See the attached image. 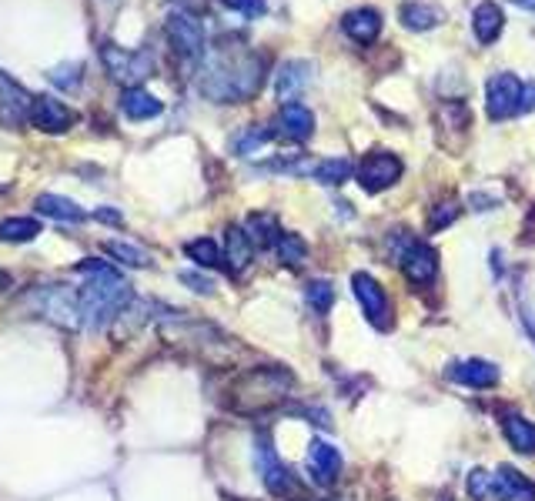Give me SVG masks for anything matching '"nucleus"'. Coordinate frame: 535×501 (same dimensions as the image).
Here are the masks:
<instances>
[{"mask_svg": "<svg viewBox=\"0 0 535 501\" xmlns=\"http://www.w3.org/2000/svg\"><path fill=\"white\" fill-rule=\"evenodd\" d=\"M268 81V61L245 44H218L198 64V91L211 104H245Z\"/></svg>", "mask_w": 535, "mask_h": 501, "instance_id": "1", "label": "nucleus"}, {"mask_svg": "<svg viewBox=\"0 0 535 501\" xmlns=\"http://www.w3.org/2000/svg\"><path fill=\"white\" fill-rule=\"evenodd\" d=\"M291 388H295V375L281 365H261L251 368L238 378V385L231 388V408L238 415H268L281 401H288Z\"/></svg>", "mask_w": 535, "mask_h": 501, "instance_id": "2", "label": "nucleus"}, {"mask_svg": "<svg viewBox=\"0 0 535 501\" xmlns=\"http://www.w3.org/2000/svg\"><path fill=\"white\" fill-rule=\"evenodd\" d=\"M77 304H81L84 328L101 331L107 321L121 318V311L131 304V284L124 281L118 271L94 274V278L77 291Z\"/></svg>", "mask_w": 535, "mask_h": 501, "instance_id": "3", "label": "nucleus"}, {"mask_svg": "<svg viewBox=\"0 0 535 501\" xmlns=\"http://www.w3.org/2000/svg\"><path fill=\"white\" fill-rule=\"evenodd\" d=\"M164 37L174 47V54L181 61L201 64L204 54H208V37H204V24L198 21L194 11H171L168 21H164Z\"/></svg>", "mask_w": 535, "mask_h": 501, "instance_id": "4", "label": "nucleus"}, {"mask_svg": "<svg viewBox=\"0 0 535 501\" xmlns=\"http://www.w3.org/2000/svg\"><path fill=\"white\" fill-rule=\"evenodd\" d=\"M101 61L104 71L111 74V81H118L124 91L128 87H141L154 74V57L148 51H128L121 44H104Z\"/></svg>", "mask_w": 535, "mask_h": 501, "instance_id": "5", "label": "nucleus"}, {"mask_svg": "<svg viewBox=\"0 0 535 501\" xmlns=\"http://www.w3.org/2000/svg\"><path fill=\"white\" fill-rule=\"evenodd\" d=\"M522 94L525 84L515 74L509 71L492 74L489 84H485V114L492 121H509V117L522 114Z\"/></svg>", "mask_w": 535, "mask_h": 501, "instance_id": "6", "label": "nucleus"}, {"mask_svg": "<svg viewBox=\"0 0 535 501\" xmlns=\"http://www.w3.org/2000/svg\"><path fill=\"white\" fill-rule=\"evenodd\" d=\"M352 294L362 304V314L368 318V324L378 331H388L392 328V304H388V294L385 288L378 284L368 271H355L352 274Z\"/></svg>", "mask_w": 535, "mask_h": 501, "instance_id": "7", "label": "nucleus"}, {"mask_svg": "<svg viewBox=\"0 0 535 501\" xmlns=\"http://www.w3.org/2000/svg\"><path fill=\"white\" fill-rule=\"evenodd\" d=\"M402 171H405V164L398 161L392 151H372V154H365L362 164L355 167V178L368 194H378V191H388L392 184L402 181Z\"/></svg>", "mask_w": 535, "mask_h": 501, "instance_id": "8", "label": "nucleus"}, {"mask_svg": "<svg viewBox=\"0 0 535 501\" xmlns=\"http://www.w3.org/2000/svg\"><path fill=\"white\" fill-rule=\"evenodd\" d=\"M31 104H34V97L27 94V87L17 84L7 71H0V127L21 131V127L31 121Z\"/></svg>", "mask_w": 535, "mask_h": 501, "instance_id": "9", "label": "nucleus"}, {"mask_svg": "<svg viewBox=\"0 0 535 501\" xmlns=\"http://www.w3.org/2000/svg\"><path fill=\"white\" fill-rule=\"evenodd\" d=\"M402 261V274L405 281H412L415 288H428L439 274V251L425 241H408V248L398 254Z\"/></svg>", "mask_w": 535, "mask_h": 501, "instance_id": "10", "label": "nucleus"}, {"mask_svg": "<svg viewBox=\"0 0 535 501\" xmlns=\"http://www.w3.org/2000/svg\"><path fill=\"white\" fill-rule=\"evenodd\" d=\"M305 471L311 475V481L321 488L335 485L338 475H342V451H338L332 441L315 438L308 445V458H305Z\"/></svg>", "mask_w": 535, "mask_h": 501, "instance_id": "11", "label": "nucleus"}, {"mask_svg": "<svg viewBox=\"0 0 535 501\" xmlns=\"http://www.w3.org/2000/svg\"><path fill=\"white\" fill-rule=\"evenodd\" d=\"M74 121H77V114L64 101H57L54 94L34 97L31 124L37 127V131H44V134H67L74 127Z\"/></svg>", "mask_w": 535, "mask_h": 501, "instance_id": "12", "label": "nucleus"}, {"mask_svg": "<svg viewBox=\"0 0 535 501\" xmlns=\"http://www.w3.org/2000/svg\"><path fill=\"white\" fill-rule=\"evenodd\" d=\"M258 471H261V481H265V488H268L275 498L298 495L295 475H291V471L281 465V458L275 455V448L265 445V441H258Z\"/></svg>", "mask_w": 535, "mask_h": 501, "instance_id": "13", "label": "nucleus"}, {"mask_svg": "<svg viewBox=\"0 0 535 501\" xmlns=\"http://www.w3.org/2000/svg\"><path fill=\"white\" fill-rule=\"evenodd\" d=\"M278 137L281 141H291V144H305L311 134H315V114L308 111L301 101H291V104H281L278 111Z\"/></svg>", "mask_w": 535, "mask_h": 501, "instance_id": "14", "label": "nucleus"}, {"mask_svg": "<svg viewBox=\"0 0 535 501\" xmlns=\"http://www.w3.org/2000/svg\"><path fill=\"white\" fill-rule=\"evenodd\" d=\"M469 107H465V101H455V97H449V101H442L439 107H435V127H439V137L445 147H452V134H455V144L462 141L465 134H469Z\"/></svg>", "mask_w": 535, "mask_h": 501, "instance_id": "15", "label": "nucleus"}, {"mask_svg": "<svg viewBox=\"0 0 535 501\" xmlns=\"http://www.w3.org/2000/svg\"><path fill=\"white\" fill-rule=\"evenodd\" d=\"M455 385H465V388H492L499 385V368L492 365V361H482V358H465V361H455L445 371Z\"/></svg>", "mask_w": 535, "mask_h": 501, "instance_id": "16", "label": "nucleus"}, {"mask_svg": "<svg viewBox=\"0 0 535 501\" xmlns=\"http://www.w3.org/2000/svg\"><path fill=\"white\" fill-rule=\"evenodd\" d=\"M492 495L499 501H535V481H529L519 468L499 465L492 475Z\"/></svg>", "mask_w": 535, "mask_h": 501, "instance_id": "17", "label": "nucleus"}, {"mask_svg": "<svg viewBox=\"0 0 535 501\" xmlns=\"http://www.w3.org/2000/svg\"><path fill=\"white\" fill-rule=\"evenodd\" d=\"M311 61H285L275 71V94L281 104H291L311 84Z\"/></svg>", "mask_w": 535, "mask_h": 501, "instance_id": "18", "label": "nucleus"}, {"mask_svg": "<svg viewBox=\"0 0 535 501\" xmlns=\"http://www.w3.org/2000/svg\"><path fill=\"white\" fill-rule=\"evenodd\" d=\"M342 31L352 37L355 44L372 47L378 41V34H382V14H378L375 7H355V11H348L342 17Z\"/></svg>", "mask_w": 535, "mask_h": 501, "instance_id": "19", "label": "nucleus"}, {"mask_svg": "<svg viewBox=\"0 0 535 501\" xmlns=\"http://www.w3.org/2000/svg\"><path fill=\"white\" fill-rule=\"evenodd\" d=\"M502 435L519 455H535V425L519 411H502Z\"/></svg>", "mask_w": 535, "mask_h": 501, "instance_id": "20", "label": "nucleus"}, {"mask_svg": "<svg viewBox=\"0 0 535 501\" xmlns=\"http://www.w3.org/2000/svg\"><path fill=\"white\" fill-rule=\"evenodd\" d=\"M442 17L445 14L439 11V7H435V4H422V0H405V4L398 7V21H402L405 31H415V34L439 27Z\"/></svg>", "mask_w": 535, "mask_h": 501, "instance_id": "21", "label": "nucleus"}, {"mask_svg": "<svg viewBox=\"0 0 535 501\" xmlns=\"http://www.w3.org/2000/svg\"><path fill=\"white\" fill-rule=\"evenodd\" d=\"M502 27H505L502 7L495 4V0H482L472 14V31H475V37H479V44H495L502 34Z\"/></svg>", "mask_w": 535, "mask_h": 501, "instance_id": "22", "label": "nucleus"}, {"mask_svg": "<svg viewBox=\"0 0 535 501\" xmlns=\"http://www.w3.org/2000/svg\"><path fill=\"white\" fill-rule=\"evenodd\" d=\"M121 111L128 121H151V117H158L164 111V104L154 94L144 91V87H128L121 94Z\"/></svg>", "mask_w": 535, "mask_h": 501, "instance_id": "23", "label": "nucleus"}, {"mask_svg": "<svg viewBox=\"0 0 535 501\" xmlns=\"http://www.w3.org/2000/svg\"><path fill=\"white\" fill-rule=\"evenodd\" d=\"M251 254H255V244L245 234V228H228L225 234V264L231 274H241L251 264Z\"/></svg>", "mask_w": 535, "mask_h": 501, "instance_id": "24", "label": "nucleus"}, {"mask_svg": "<svg viewBox=\"0 0 535 501\" xmlns=\"http://www.w3.org/2000/svg\"><path fill=\"white\" fill-rule=\"evenodd\" d=\"M245 234L251 238V244H258V248H275L281 231H278V218L271 211H255L248 214L245 221Z\"/></svg>", "mask_w": 535, "mask_h": 501, "instance_id": "25", "label": "nucleus"}, {"mask_svg": "<svg viewBox=\"0 0 535 501\" xmlns=\"http://www.w3.org/2000/svg\"><path fill=\"white\" fill-rule=\"evenodd\" d=\"M34 208H37V214H44V218H54L64 224L84 221V211L77 208L71 198H61V194H41V198L34 201Z\"/></svg>", "mask_w": 535, "mask_h": 501, "instance_id": "26", "label": "nucleus"}, {"mask_svg": "<svg viewBox=\"0 0 535 501\" xmlns=\"http://www.w3.org/2000/svg\"><path fill=\"white\" fill-rule=\"evenodd\" d=\"M184 254L198 264V268H221L225 264V251L214 244V238H194L184 241Z\"/></svg>", "mask_w": 535, "mask_h": 501, "instance_id": "27", "label": "nucleus"}, {"mask_svg": "<svg viewBox=\"0 0 535 501\" xmlns=\"http://www.w3.org/2000/svg\"><path fill=\"white\" fill-rule=\"evenodd\" d=\"M352 174H355V164L348 161V157H328V161L315 164V174H311V178L318 184H332V188H338V184L352 181Z\"/></svg>", "mask_w": 535, "mask_h": 501, "instance_id": "28", "label": "nucleus"}, {"mask_svg": "<svg viewBox=\"0 0 535 501\" xmlns=\"http://www.w3.org/2000/svg\"><path fill=\"white\" fill-rule=\"evenodd\" d=\"M41 234V221L37 218H4L0 221V241L7 244H27Z\"/></svg>", "mask_w": 535, "mask_h": 501, "instance_id": "29", "label": "nucleus"}, {"mask_svg": "<svg viewBox=\"0 0 535 501\" xmlns=\"http://www.w3.org/2000/svg\"><path fill=\"white\" fill-rule=\"evenodd\" d=\"M271 137H275V131H268V127H261V124H251L245 127V131H238L235 137H231V151L235 154H255L258 147H265Z\"/></svg>", "mask_w": 535, "mask_h": 501, "instance_id": "30", "label": "nucleus"}, {"mask_svg": "<svg viewBox=\"0 0 535 501\" xmlns=\"http://www.w3.org/2000/svg\"><path fill=\"white\" fill-rule=\"evenodd\" d=\"M104 251L111 254L114 261L128 264V268H148L151 264V254L141 248V244H128V241H107Z\"/></svg>", "mask_w": 535, "mask_h": 501, "instance_id": "31", "label": "nucleus"}, {"mask_svg": "<svg viewBox=\"0 0 535 501\" xmlns=\"http://www.w3.org/2000/svg\"><path fill=\"white\" fill-rule=\"evenodd\" d=\"M275 251H278V258H281V261L291 264V268L305 264V258H308V244H305V238H301V234H291V231L281 234L278 244H275Z\"/></svg>", "mask_w": 535, "mask_h": 501, "instance_id": "32", "label": "nucleus"}, {"mask_svg": "<svg viewBox=\"0 0 535 501\" xmlns=\"http://www.w3.org/2000/svg\"><path fill=\"white\" fill-rule=\"evenodd\" d=\"M47 81L54 87H61V91H74V87H81L84 81V64L81 61H64L47 71Z\"/></svg>", "mask_w": 535, "mask_h": 501, "instance_id": "33", "label": "nucleus"}, {"mask_svg": "<svg viewBox=\"0 0 535 501\" xmlns=\"http://www.w3.org/2000/svg\"><path fill=\"white\" fill-rule=\"evenodd\" d=\"M305 301L315 314H328V308L335 304V288L332 281H308L305 284Z\"/></svg>", "mask_w": 535, "mask_h": 501, "instance_id": "34", "label": "nucleus"}, {"mask_svg": "<svg viewBox=\"0 0 535 501\" xmlns=\"http://www.w3.org/2000/svg\"><path fill=\"white\" fill-rule=\"evenodd\" d=\"M459 201H442V204H435L432 214H428V231H442V228H449V224L459 218Z\"/></svg>", "mask_w": 535, "mask_h": 501, "instance_id": "35", "label": "nucleus"}, {"mask_svg": "<svg viewBox=\"0 0 535 501\" xmlns=\"http://www.w3.org/2000/svg\"><path fill=\"white\" fill-rule=\"evenodd\" d=\"M469 495L475 501H489V495H492V475L485 468H475L472 475H469Z\"/></svg>", "mask_w": 535, "mask_h": 501, "instance_id": "36", "label": "nucleus"}, {"mask_svg": "<svg viewBox=\"0 0 535 501\" xmlns=\"http://www.w3.org/2000/svg\"><path fill=\"white\" fill-rule=\"evenodd\" d=\"M221 4H225L228 11L241 14V17H261V14L268 11L265 0H221Z\"/></svg>", "mask_w": 535, "mask_h": 501, "instance_id": "37", "label": "nucleus"}, {"mask_svg": "<svg viewBox=\"0 0 535 501\" xmlns=\"http://www.w3.org/2000/svg\"><path fill=\"white\" fill-rule=\"evenodd\" d=\"M181 281L188 284L191 291H198V294H211L214 291V284L208 278H201V274H194V271H181Z\"/></svg>", "mask_w": 535, "mask_h": 501, "instance_id": "38", "label": "nucleus"}, {"mask_svg": "<svg viewBox=\"0 0 535 501\" xmlns=\"http://www.w3.org/2000/svg\"><path fill=\"white\" fill-rule=\"evenodd\" d=\"M469 204H472L475 211H492V208H495V204H499V201H495V198H489V194H469Z\"/></svg>", "mask_w": 535, "mask_h": 501, "instance_id": "39", "label": "nucleus"}, {"mask_svg": "<svg viewBox=\"0 0 535 501\" xmlns=\"http://www.w3.org/2000/svg\"><path fill=\"white\" fill-rule=\"evenodd\" d=\"M94 218H97V221H104V224H107V221H111V224H121V214L114 211V208H97V211H94Z\"/></svg>", "mask_w": 535, "mask_h": 501, "instance_id": "40", "label": "nucleus"}, {"mask_svg": "<svg viewBox=\"0 0 535 501\" xmlns=\"http://www.w3.org/2000/svg\"><path fill=\"white\" fill-rule=\"evenodd\" d=\"M522 111H535V84H525V94H522Z\"/></svg>", "mask_w": 535, "mask_h": 501, "instance_id": "41", "label": "nucleus"}, {"mask_svg": "<svg viewBox=\"0 0 535 501\" xmlns=\"http://www.w3.org/2000/svg\"><path fill=\"white\" fill-rule=\"evenodd\" d=\"M522 234H525V241H535V208L529 211V218H525V228H522Z\"/></svg>", "mask_w": 535, "mask_h": 501, "instance_id": "42", "label": "nucleus"}, {"mask_svg": "<svg viewBox=\"0 0 535 501\" xmlns=\"http://www.w3.org/2000/svg\"><path fill=\"white\" fill-rule=\"evenodd\" d=\"M515 7H522V11H532L535 14V0H512Z\"/></svg>", "mask_w": 535, "mask_h": 501, "instance_id": "43", "label": "nucleus"}, {"mask_svg": "<svg viewBox=\"0 0 535 501\" xmlns=\"http://www.w3.org/2000/svg\"><path fill=\"white\" fill-rule=\"evenodd\" d=\"M0 284H11V278H7V274H0Z\"/></svg>", "mask_w": 535, "mask_h": 501, "instance_id": "44", "label": "nucleus"}]
</instances>
